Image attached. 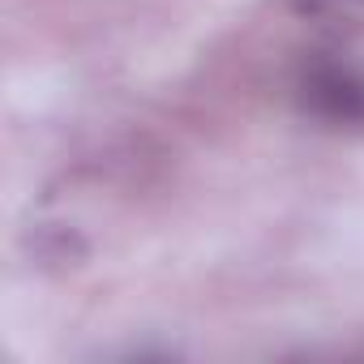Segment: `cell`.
Instances as JSON below:
<instances>
[{
  "label": "cell",
  "mask_w": 364,
  "mask_h": 364,
  "mask_svg": "<svg viewBox=\"0 0 364 364\" xmlns=\"http://www.w3.org/2000/svg\"><path fill=\"white\" fill-rule=\"evenodd\" d=\"M296 107L334 133H364V65L343 52H317L296 69Z\"/></svg>",
  "instance_id": "obj_1"
},
{
  "label": "cell",
  "mask_w": 364,
  "mask_h": 364,
  "mask_svg": "<svg viewBox=\"0 0 364 364\" xmlns=\"http://www.w3.org/2000/svg\"><path fill=\"white\" fill-rule=\"evenodd\" d=\"M291 9L334 39L364 31V0H291Z\"/></svg>",
  "instance_id": "obj_2"
}]
</instances>
